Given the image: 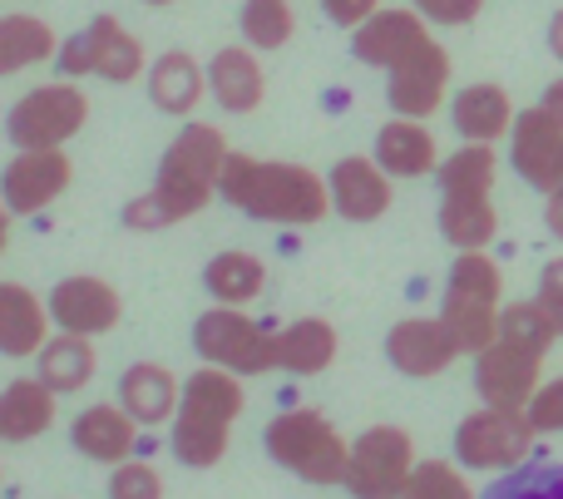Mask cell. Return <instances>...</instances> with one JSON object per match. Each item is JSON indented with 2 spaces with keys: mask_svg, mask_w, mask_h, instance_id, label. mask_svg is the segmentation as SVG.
Wrapping results in <instances>:
<instances>
[{
  "mask_svg": "<svg viewBox=\"0 0 563 499\" xmlns=\"http://www.w3.org/2000/svg\"><path fill=\"white\" fill-rule=\"evenodd\" d=\"M89 119V99L75 85H45L30 89L25 99H15L5 119V134L15 148H59L65 138H75Z\"/></svg>",
  "mask_w": 563,
  "mask_h": 499,
  "instance_id": "cell-11",
  "label": "cell"
},
{
  "mask_svg": "<svg viewBox=\"0 0 563 499\" xmlns=\"http://www.w3.org/2000/svg\"><path fill=\"white\" fill-rule=\"evenodd\" d=\"M386 356L400 376H440L460 356V342L445 326V317H406L390 326Z\"/></svg>",
  "mask_w": 563,
  "mask_h": 499,
  "instance_id": "cell-16",
  "label": "cell"
},
{
  "mask_svg": "<svg viewBox=\"0 0 563 499\" xmlns=\"http://www.w3.org/2000/svg\"><path fill=\"white\" fill-rule=\"evenodd\" d=\"M89 376H95V346H89V336L65 332L40 346V381H45L49 391L69 396V391H79V386H89Z\"/></svg>",
  "mask_w": 563,
  "mask_h": 499,
  "instance_id": "cell-29",
  "label": "cell"
},
{
  "mask_svg": "<svg viewBox=\"0 0 563 499\" xmlns=\"http://www.w3.org/2000/svg\"><path fill=\"white\" fill-rule=\"evenodd\" d=\"M69 188V158L59 148H20V158H10L0 174V198L10 213H40Z\"/></svg>",
  "mask_w": 563,
  "mask_h": 499,
  "instance_id": "cell-15",
  "label": "cell"
},
{
  "mask_svg": "<svg viewBox=\"0 0 563 499\" xmlns=\"http://www.w3.org/2000/svg\"><path fill=\"white\" fill-rule=\"evenodd\" d=\"M416 10L435 25H470L485 10V0H416Z\"/></svg>",
  "mask_w": 563,
  "mask_h": 499,
  "instance_id": "cell-38",
  "label": "cell"
},
{
  "mask_svg": "<svg viewBox=\"0 0 563 499\" xmlns=\"http://www.w3.org/2000/svg\"><path fill=\"white\" fill-rule=\"evenodd\" d=\"M49 317H55L65 332L79 336H99L119 326V292L99 277H65V282L49 292Z\"/></svg>",
  "mask_w": 563,
  "mask_h": 499,
  "instance_id": "cell-17",
  "label": "cell"
},
{
  "mask_svg": "<svg viewBox=\"0 0 563 499\" xmlns=\"http://www.w3.org/2000/svg\"><path fill=\"white\" fill-rule=\"evenodd\" d=\"M109 499H164V480H158L154 465L124 461L109 475Z\"/></svg>",
  "mask_w": 563,
  "mask_h": 499,
  "instance_id": "cell-36",
  "label": "cell"
},
{
  "mask_svg": "<svg viewBox=\"0 0 563 499\" xmlns=\"http://www.w3.org/2000/svg\"><path fill=\"white\" fill-rule=\"evenodd\" d=\"M55 396L45 381H10L0 391V441H35L55 425Z\"/></svg>",
  "mask_w": 563,
  "mask_h": 499,
  "instance_id": "cell-26",
  "label": "cell"
},
{
  "mask_svg": "<svg viewBox=\"0 0 563 499\" xmlns=\"http://www.w3.org/2000/svg\"><path fill=\"white\" fill-rule=\"evenodd\" d=\"M420 40H430L426 30V15L420 10H376L371 20L356 25V40H351V55L361 65H376V69H390L406 49H416Z\"/></svg>",
  "mask_w": 563,
  "mask_h": 499,
  "instance_id": "cell-19",
  "label": "cell"
},
{
  "mask_svg": "<svg viewBox=\"0 0 563 499\" xmlns=\"http://www.w3.org/2000/svg\"><path fill=\"white\" fill-rule=\"evenodd\" d=\"M228 164V144L213 124H188L184 134L168 144L164 164H158L154 193L134 198L124 208L129 228H168L188 213H203L208 198L218 193V178Z\"/></svg>",
  "mask_w": 563,
  "mask_h": 499,
  "instance_id": "cell-1",
  "label": "cell"
},
{
  "mask_svg": "<svg viewBox=\"0 0 563 499\" xmlns=\"http://www.w3.org/2000/svg\"><path fill=\"white\" fill-rule=\"evenodd\" d=\"M331 208L351 223H376L390 208V174L376 158H341L331 168Z\"/></svg>",
  "mask_w": 563,
  "mask_h": 499,
  "instance_id": "cell-18",
  "label": "cell"
},
{
  "mask_svg": "<svg viewBox=\"0 0 563 499\" xmlns=\"http://www.w3.org/2000/svg\"><path fill=\"white\" fill-rule=\"evenodd\" d=\"M495 148L489 144H465L460 154H450L440 164V233L445 243H455L460 253L470 247H485L499 233L495 203H489V188H495Z\"/></svg>",
  "mask_w": 563,
  "mask_h": 499,
  "instance_id": "cell-4",
  "label": "cell"
},
{
  "mask_svg": "<svg viewBox=\"0 0 563 499\" xmlns=\"http://www.w3.org/2000/svg\"><path fill=\"white\" fill-rule=\"evenodd\" d=\"M450 124H455L470 144H489V138H499L505 129H515V104H509V95L499 85H470V89H460L455 104H450Z\"/></svg>",
  "mask_w": 563,
  "mask_h": 499,
  "instance_id": "cell-25",
  "label": "cell"
},
{
  "mask_svg": "<svg viewBox=\"0 0 563 499\" xmlns=\"http://www.w3.org/2000/svg\"><path fill=\"white\" fill-rule=\"evenodd\" d=\"M525 411H529V421H534V431H563V376L539 386Z\"/></svg>",
  "mask_w": 563,
  "mask_h": 499,
  "instance_id": "cell-37",
  "label": "cell"
},
{
  "mask_svg": "<svg viewBox=\"0 0 563 499\" xmlns=\"http://www.w3.org/2000/svg\"><path fill=\"white\" fill-rule=\"evenodd\" d=\"M148 5H174V0H148Z\"/></svg>",
  "mask_w": 563,
  "mask_h": 499,
  "instance_id": "cell-45",
  "label": "cell"
},
{
  "mask_svg": "<svg viewBox=\"0 0 563 499\" xmlns=\"http://www.w3.org/2000/svg\"><path fill=\"white\" fill-rule=\"evenodd\" d=\"M208 89H213V99L228 109V114H253L257 104H263V65H257V55L247 45H228L213 55V65H208Z\"/></svg>",
  "mask_w": 563,
  "mask_h": 499,
  "instance_id": "cell-22",
  "label": "cell"
},
{
  "mask_svg": "<svg viewBox=\"0 0 563 499\" xmlns=\"http://www.w3.org/2000/svg\"><path fill=\"white\" fill-rule=\"evenodd\" d=\"M534 421L529 411H505V406H485V411L465 415L455 431V455L470 470H515L525 465L529 445H534Z\"/></svg>",
  "mask_w": 563,
  "mask_h": 499,
  "instance_id": "cell-8",
  "label": "cell"
},
{
  "mask_svg": "<svg viewBox=\"0 0 563 499\" xmlns=\"http://www.w3.org/2000/svg\"><path fill=\"white\" fill-rule=\"evenodd\" d=\"M509 164H515V174L525 178V184H534L539 193L563 188V124L544 104L515 114V129H509Z\"/></svg>",
  "mask_w": 563,
  "mask_h": 499,
  "instance_id": "cell-13",
  "label": "cell"
},
{
  "mask_svg": "<svg viewBox=\"0 0 563 499\" xmlns=\"http://www.w3.org/2000/svg\"><path fill=\"white\" fill-rule=\"evenodd\" d=\"M416 475V445H410L406 431L396 425H376L366 431L356 445H351L346 461V490L356 499H400Z\"/></svg>",
  "mask_w": 563,
  "mask_h": 499,
  "instance_id": "cell-9",
  "label": "cell"
},
{
  "mask_svg": "<svg viewBox=\"0 0 563 499\" xmlns=\"http://www.w3.org/2000/svg\"><path fill=\"white\" fill-rule=\"evenodd\" d=\"M194 346L203 362L228 366L238 376H257L277 366V336H267L257 322H247L233 307H213V312L198 317L194 326Z\"/></svg>",
  "mask_w": 563,
  "mask_h": 499,
  "instance_id": "cell-10",
  "label": "cell"
},
{
  "mask_svg": "<svg viewBox=\"0 0 563 499\" xmlns=\"http://www.w3.org/2000/svg\"><path fill=\"white\" fill-rule=\"evenodd\" d=\"M539 307L549 312V322L559 326V336H563V257H554V263L544 267V277H539V297H534Z\"/></svg>",
  "mask_w": 563,
  "mask_h": 499,
  "instance_id": "cell-39",
  "label": "cell"
},
{
  "mask_svg": "<svg viewBox=\"0 0 563 499\" xmlns=\"http://www.w3.org/2000/svg\"><path fill=\"white\" fill-rule=\"evenodd\" d=\"M59 55V40L45 20L35 15H0V75H15L30 69L40 59Z\"/></svg>",
  "mask_w": 563,
  "mask_h": 499,
  "instance_id": "cell-30",
  "label": "cell"
},
{
  "mask_svg": "<svg viewBox=\"0 0 563 499\" xmlns=\"http://www.w3.org/2000/svg\"><path fill=\"white\" fill-rule=\"evenodd\" d=\"M549 49H554V59H563V10L549 20Z\"/></svg>",
  "mask_w": 563,
  "mask_h": 499,
  "instance_id": "cell-43",
  "label": "cell"
},
{
  "mask_svg": "<svg viewBox=\"0 0 563 499\" xmlns=\"http://www.w3.org/2000/svg\"><path fill=\"white\" fill-rule=\"evenodd\" d=\"M178 401H184V391H178L174 372L158 362H139L124 372V381H119V406H124L129 415H134L139 425H164L178 415Z\"/></svg>",
  "mask_w": 563,
  "mask_h": 499,
  "instance_id": "cell-21",
  "label": "cell"
},
{
  "mask_svg": "<svg viewBox=\"0 0 563 499\" xmlns=\"http://www.w3.org/2000/svg\"><path fill=\"white\" fill-rule=\"evenodd\" d=\"M440 317L455 332L460 352H470V356H479L499 336V267L485 257V247L460 253V263L450 267Z\"/></svg>",
  "mask_w": 563,
  "mask_h": 499,
  "instance_id": "cell-5",
  "label": "cell"
},
{
  "mask_svg": "<svg viewBox=\"0 0 563 499\" xmlns=\"http://www.w3.org/2000/svg\"><path fill=\"white\" fill-rule=\"evenodd\" d=\"M450 85V55L435 45V40H420L416 49L390 65V109L400 119H430L445 99Z\"/></svg>",
  "mask_w": 563,
  "mask_h": 499,
  "instance_id": "cell-14",
  "label": "cell"
},
{
  "mask_svg": "<svg viewBox=\"0 0 563 499\" xmlns=\"http://www.w3.org/2000/svg\"><path fill=\"white\" fill-rule=\"evenodd\" d=\"M544 228L554 237H563V188H554V193H549V203H544Z\"/></svg>",
  "mask_w": 563,
  "mask_h": 499,
  "instance_id": "cell-41",
  "label": "cell"
},
{
  "mask_svg": "<svg viewBox=\"0 0 563 499\" xmlns=\"http://www.w3.org/2000/svg\"><path fill=\"white\" fill-rule=\"evenodd\" d=\"M267 455L282 470L301 475L311 485H341L346 480V441L336 435V425L317 411H287L267 425Z\"/></svg>",
  "mask_w": 563,
  "mask_h": 499,
  "instance_id": "cell-6",
  "label": "cell"
},
{
  "mask_svg": "<svg viewBox=\"0 0 563 499\" xmlns=\"http://www.w3.org/2000/svg\"><path fill=\"white\" fill-rule=\"evenodd\" d=\"M400 499H475V495H470L465 475H460L455 465L426 461V465H416V475H410V485Z\"/></svg>",
  "mask_w": 563,
  "mask_h": 499,
  "instance_id": "cell-35",
  "label": "cell"
},
{
  "mask_svg": "<svg viewBox=\"0 0 563 499\" xmlns=\"http://www.w3.org/2000/svg\"><path fill=\"white\" fill-rule=\"evenodd\" d=\"M203 89H208V75L184 49H168V55H158L154 65H148V99H154L164 114H194Z\"/></svg>",
  "mask_w": 563,
  "mask_h": 499,
  "instance_id": "cell-24",
  "label": "cell"
},
{
  "mask_svg": "<svg viewBox=\"0 0 563 499\" xmlns=\"http://www.w3.org/2000/svg\"><path fill=\"white\" fill-rule=\"evenodd\" d=\"M539 366H544V352L519 346V342H509V336H495V342L475 356V391L485 396V406L525 411L539 391Z\"/></svg>",
  "mask_w": 563,
  "mask_h": 499,
  "instance_id": "cell-12",
  "label": "cell"
},
{
  "mask_svg": "<svg viewBox=\"0 0 563 499\" xmlns=\"http://www.w3.org/2000/svg\"><path fill=\"white\" fill-rule=\"evenodd\" d=\"M218 193L233 208H243L247 218H263V223H317L331 208V184H321L311 168L297 164H267L253 154H228L223 178H218Z\"/></svg>",
  "mask_w": 563,
  "mask_h": 499,
  "instance_id": "cell-2",
  "label": "cell"
},
{
  "mask_svg": "<svg viewBox=\"0 0 563 499\" xmlns=\"http://www.w3.org/2000/svg\"><path fill=\"white\" fill-rule=\"evenodd\" d=\"M336 362V332L317 317L307 322H291L287 332H277V366L291 376H317Z\"/></svg>",
  "mask_w": 563,
  "mask_h": 499,
  "instance_id": "cell-28",
  "label": "cell"
},
{
  "mask_svg": "<svg viewBox=\"0 0 563 499\" xmlns=\"http://www.w3.org/2000/svg\"><path fill=\"white\" fill-rule=\"evenodd\" d=\"M376 164L390 178H420L435 168V138L416 119H396V124H386L376 134Z\"/></svg>",
  "mask_w": 563,
  "mask_h": 499,
  "instance_id": "cell-27",
  "label": "cell"
},
{
  "mask_svg": "<svg viewBox=\"0 0 563 499\" xmlns=\"http://www.w3.org/2000/svg\"><path fill=\"white\" fill-rule=\"evenodd\" d=\"M69 441H75L79 455H89V461H99V465H124L139 445V421L124 406H89L75 421Z\"/></svg>",
  "mask_w": 563,
  "mask_h": 499,
  "instance_id": "cell-20",
  "label": "cell"
},
{
  "mask_svg": "<svg viewBox=\"0 0 563 499\" xmlns=\"http://www.w3.org/2000/svg\"><path fill=\"white\" fill-rule=\"evenodd\" d=\"M49 307H40V297L30 287L0 282V356H35L45 346Z\"/></svg>",
  "mask_w": 563,
  "mask_h": 499,
  "instance_id": "cell-23",
  "label": "cell"
},
{
  "mask_svg": "<svg viewBox=\"0 0 563 499\" xmlns=\"http://www.w3.org/2000/svg\"><path fill=\"white\" fill-rule=\"evenodd\" d=\"M544 109H549V114H554L559 124H563V79H554V85L544 89Z\"/></svg>",
  "mask_w": 563,
  "mask_h": 499,
  "instance_id": "cell-42",
  "label": "cell"
},
{
  "mask_svg": "<svg viewBox=\"0 0 563 499\" xmlns=\"http://www.w3.org/2000/svg\"><path fill=\"white\" fill-rule=\"evenodd\" d=\"M59 75L79 79V75H104L109 85H129L144 75V45L134 40V30H124L114 15H95L89 30L69 35L59 45Z\"/></svg>",
  "mask_w": 563,
  "mask_h": 499,
  "instance_id": "cell-7",
  "label": "cell"
},
{
  "mask_svg": "<svg viewBox=\"0 0 563 499\" xmlns=\"http://www.w3.org/2000/svg\"><path fill=\"white\" fill-rule=\"evenodd\" d=\"M238 372L208 362L203 372L188 376L184 401H178L174 415V455L194 470H208V465L223 461L228 451V425L243 415V386L233 381Z\"/></svg>",
  "mask_w": 563,
  "mask_h": 499,
  "instance_id": "cell-3",
  "label": "cell"
},
{
  "mask_svg": "<svg viewBox=\"0 0 563 499\" xmlns=\"http://www.w3.org/2000/svg\"><path fill=\"white\" fill-rule=\"evenodd\" d=\"M238 25H243V40L253 49H282L297 30V15H291L287 0H247Z\"/></svg>",
  "mask_w": 563,
  "mask_h": 499,
  "instance_id": "cell-33",
  "label": "cell"
},
{
  "mask_svg": "<svg viewBox=\"0 0 563 499\" xmlns=\"http://www.w3.org/2000/svg\"><path fill=\"white\" fill-rule=\"evenodd\" d=\"M485 499H563V465L554 461L515 465V470H505L489 485Z\"/></svg>",
  "mask_w": 563,
  "mask_h": 499,
  "instance_id": "cell-32",
  "label": "cell"
},
{
  "mask_svg": "<svg viewBox=\"0 0 563 499\" xmlns=\"http://www.w3.org/2000/svg\"><path fill=\"white\" fill-rule=\"evenodd\" d=\"M263 277H267V267L257 263V257H247V253H223V257H213V263H208L203 287H208V292H213L223 307H243V302H253V297L263 292Z\"/></svg>",
  "mask_w": 563,
  "mask_h": 499,
  "instance_id": "cell-31",
  "label": "cell"
},
{
  "mask_svg": "<svg viewBox=\"0 0 563 499\" xmlns=\"http://www.w3.org/2000/svg\"><path fill=\"white\" fill-rule=\"evenodd\" d=\"M5 213H10V208L0 203V253H5Z\"/></svg>",
  "mask_w": 563,
  "mask_h": 499,
  "instance_id": "cell-44",
  "label": "cell"
},
{
  "mask_svg": "<svg viewBox=\"0 0 563 499\" xmlns=\"http://www.w3.org/2000/svg\"><path fill=\"white\" fill-rule=\"evenodd\" d=\"M499 336H509V342H519V346H534V352H549L559 326L549 322V312L539 302H509L505 312H499Z\"/></svg>",
  "mask_w": 563,
  "mask_h": 499,
  "instance_id": "cell-34",
  "label": "cell"
},
{
  "mask_svg": "<svg viewBox=\"0 0 563 499\" xmlns=\"http://www.w3.org/2000/svg\"><path fill=\"white\" fill-rule=\"evenodd\" d=\"M321 10H327L336 25H361V20H371L380 10V0H321Z\"/></svg>",
  "mask_w": 563,
  "mask_h": 499,
  "instance_id": "cell-40",
  "label": "cell"
}]
</instances>
